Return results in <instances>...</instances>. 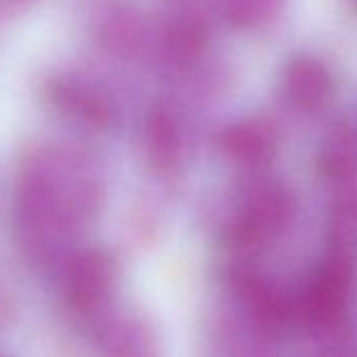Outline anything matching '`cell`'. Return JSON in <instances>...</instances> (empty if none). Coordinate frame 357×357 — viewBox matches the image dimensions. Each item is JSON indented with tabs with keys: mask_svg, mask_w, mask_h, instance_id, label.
Returning <instances> with one entry per match:
<instances>
[{
	"mask_svg": "<svg viewBox=\"0 0 357 357\" xmlns=\"http://www.w3.org/2000/svg\"><path fill=\"white\" fill-rule=\"evenodd\" d=\"M103 198L93 164L72 149L43 147L26 155L15 188V225L24 248L43 259L55 255Z\"/></svg>",
	"mask_w": 357,
	"mask_h": 357,
	"instance_id": "obj_1",
	"label": "cell"
},
{
	"mask_svg": "<svg viewBox=\"0 0 357 357\" xmlns=\"http://www.w3.org/2000/svg\"><path fill=\"white\" fill-rule=\"evenodd\" d=\"M296 200L288 185L265 181L238 206L225 227V242L240 255H255L275 244L292 225Z\"/></svg>",
	"mask_w": 357,
	"mask_h": 357,
	"instance_id": "obj_2",
	"label": "cell"
},
{
	"mask_svg": "<svg viewBox=\"0 0 357 357\" xmlns=\"http://www.w3.org/2000/svg\"><path fill=\"white\" fill-rule=\"evenodd\" d=\"M353 288L355 259L326 250L294 298V319L321 334L336 332L347 319Z\"/></svg>",
	"mask_w": 357,
	"mask_h": 357,
	"instance_id": "obj_3",
	"label": "cell"
},
{
	"mask_svg": "<svg viewBox=\"0 0 357 357\" xmlns=\"http://www.w3.org/2000/svg\"><path fill=\"white\" fill-rule=\"evenodd\" d=\"M118 282L114 257L101 248L74 252L61 273V296L70 311L78 315L99 313L112 298Z\"/></svg>",
	"mask_w": 357,
	"mask_h": 357,
	"instance_id": "obj_4",
	"label": "cell"
},
{
	"mask_svg": "<svg viewBox=\"0 0 357 357\" xmlns=\"http://www.w3.org/2000/svg\"><path fill=\"white\" fill-rule=\"evenodd\" d=\"M47 101L74 124L89 130H107L114 124V101L93 82L80 76L57 74L45 84Z\"/></svg>",
	"mask_w": 357,
	"mask_h": 357,
	"instance_id": "obj_5",
	"label": "cell"
},
{
	"mask_svg": "<svg viewBox=\"0 0 357 357\" xmlns=\"http://www.w3.org/2000/svg\"><path fill=\"white\" fill-rule=\"evenodd\" d=\"M336 89L330 66L311 53L292 55L280 74V97L296 114L321 112Z\"/></svg>",
	"mask_w": 357,
	"mask_h": 357,
	"instance_id": "obj_6",
	"label": "cell"
},
{
	"mask_svg": "<svg viewBox=\"0 0 357 357\" xmlns=\"http://www.w3.org/2000/svg\"><path fill=\"white\" fill-rule=\"evenodd\" d=\"M231 288L261 330L275 334L294 321V298L271 280L250 269H236L231 273Z\"/></svg>",
	"mask_w": 357,
	"mask_h": 357,
	"instance_id": "obj_7",
	"label": "cell"
},
{
	"mask_svg": "<svg viewBox=\"0 0 357 357\" xmlns=\"http://www.w3.org/2000/svg\"><path fill=\"white\" fill-rule=\"evenodd\" d=\"M221 153L238 168L261 170L273 162L280 149L275 128L263 118H242L219 132Z\"/></svg>",
	"mask_w": 357,
	"mask_h": 357,
	"instance_id": "obj_8",
	"label": "cell"
},
{
	"mask_svg": "<svg viewBox=\"0 0 357 357\" xmlns=\"http://www.w3.org/2000/svg\"><path fill=\"white\" fill-rule=\"evenodd\" d=\"M315 170L332 190L357 183V126L334 122L321 137L315 151Z\"/></svg>",
	"mask_w": 357,
	"mask_h": 357,
	"instance_id": "obj_9",
	"label": "cell"
},
{
	"mask_svg": "<svg viewBox=\"0 0 357 357\" xmlns=\"http://www.w3.org/2000/svg\"><path fill=\"white\" fill-rule=\"evenodd\" d=\"M143 149L149 166L160 174H170L183 158V128L168 105H153L143 122Z\"/></svg>",
	"mask_w": 357,
	"mask_h": 357,
	"instance_id": "obj_10",
	"label": "cell"
},
{
	"mask_svg": "<svg viewBox=\"0 0 357 357\" xmlns=\"http://www.w3.org/2000/svg\"><path fill=\"white\" fill-rule=\"evenodd\" d=\"M328 250L357 259V183L334 188L324 215Z\"/></svg>",
	"mask_w": 357,
	"mask_h": 357,
	"instance_id": "obj_11",
	"label": "cell"
},
{
	"mask_svg": "<svg viewBox=\"0 0 357 357\" xmlns=\"http://www.w3.org/2000/svg\"><path fill=\"white\" fill-rule=\"evenodd\" d=\"M211 28L200 13H181L170 20L164 32V47L172 61L196 63L208 49Z\"/></svg>",
	"mask_w": 357,
	"mask_h": 357,
	"instance_id": "obj_12",
	"label": "cell"
},
{
	"mask_svg": "<svg viewBox=\"0 0 357 357\" xmlns=\"http://www.w3.org/2000/svg\"><path fill=\"white\" fill-rule=\"evenodd\" d=\"M99 344L105 357H149V332L135 319H112L101 324Z\"/></svg>",
	"mask_w": 357,
	"mask_h": 357,
	"instance_id": "obj_13",
	"label": "cell"
},
{
	"mask_svg": "<svg viewBox=\"0 0 357 357\" xmlns=\"http://www.w3.org/2000/svg\"><path fill=\"white\" fill-rule=\"evenodd\" d=\"M286 0H223L227 22L244 32L261 30L275 22Z\"/></svg>",
	"mask_w": 357,
	"mask_h": 357,
	"instance_id": "obj_14",
	"label": "cell"
},
{
	"mask_svg": "<svg viewBox=\"0 0 357 357\" xmlns=\"http://www.w3.org/2000/svg\"><path fill=\"white\" fill-rule=\"evenodd\" d=\"M103 45L116 55H130L139 49L143 38L139 17L128 9H114L101 22Z\"/></svg>",
	"mask_w": 357,
	"mask_h": 357,
	"instance_id": "obj_15",
	"label": "cell"
},
{
	"mask_svg": "<svg viewBox=\"0 0 357 357\" xmlns=\"http://www.w3.org/2000/svg\"><path fill=\"white\" fill-rule=\"evenodd\" d=\"M30 3L32 0H0V15H13Z\"/></svg>",
	"mask_w": 357,
	"mask_h": 357,
	"instance_id": "obj_16",
	"label": "cell"
},
{
	"mask_svg": "<svg viewBox=\"0 0 357 357\" xmlns=\"http://www.w3.org/2000/svg\"><path fill=\"white\" fill-rule=\"evenodd\" d=\"M351 3V7H353V11H357V0H349Z\"/></svg>",
	"mask_w": 357,
	"mask_h": 357,
	"instance_id": "obj_17",
	"label": "cell"
}]
</instances>
